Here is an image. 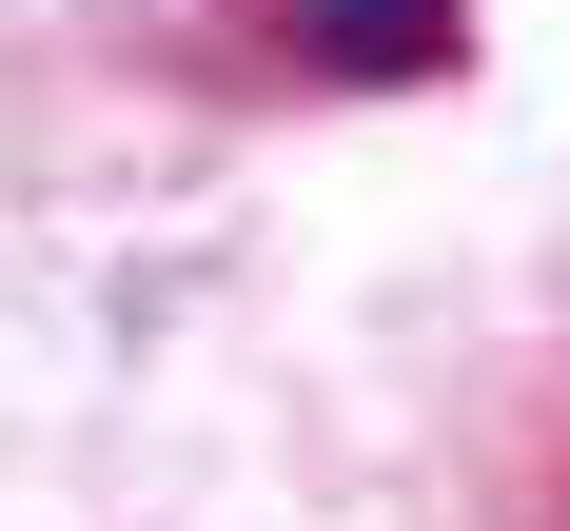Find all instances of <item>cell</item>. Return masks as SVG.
I'll return each mask as SVG.
<instances>
[{
	"label": "cell",
	"mask_w": 570,
	"mask_h": 531,
	"mask_svg": "<svg viewBox=\"0 0 570 531\" xmlns=\"http://www.w3.org/2000/svg\"><path fill=\"white\" fill-rule=\"evenodd\" d=\"M276 40L315 79H433V59H472V0H276Z\"/></svg>",
	"instance_id": "6da1fadb"
}]
</instances>
